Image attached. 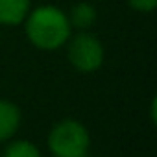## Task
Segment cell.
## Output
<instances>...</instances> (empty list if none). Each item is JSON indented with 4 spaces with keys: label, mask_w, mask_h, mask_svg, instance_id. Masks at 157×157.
Instances as JSON below:
<instances>
[{
    "label": "cell",
    "mask_w": 157,
    "mask_h": 157,
    "mask_svg": "<svg viewBox=\"0 0 157 157\" xmlns=\"http://www.w3.org/2000/svg\"><path fill=\"white\" fill-rule=\"evenodd\" d=\"M26 35L41 50H56L70 39V22L56 6H39L26 15Z\"/></svg>",
    "instance_id": "6da1fadb"
},
{
    "label": "cell",
    "mask_w": 157,
    "mask_h": 157,
    "mask_svg": "<svg viewBox=\"0 0 157 157\" xmlns=\"http://www.w3.org/2000/svg\"><path fill=\"white\" fill-rule=\"evenodd\" d=\"M48 148L56 157H78L87 153L89 133L76 120H63L52 128L48 135Z\"/></svg>",
    "instance_id": "7a4b0ae2"
},
{
    "label": "cell",
    "mask_w": 157,
    "mask_h": 157,
    "mask_svg": "<svg viewBox=\"0 0 157 157\" xmlns=\"http://www.w3.org/2000/svg\"><path fill=\"white\" fill-rule=\"evenodd\" d=\"M68 43V61L72 63V67L80 72H93L96 68L102 67L104 63V46L98 41V37H94L93 33L80 32L78 35H74Z\"/></svg>",
    "instance_id": "3957f363"
},
{
    "label": "cell",
    "mask_w": 157,
    "mask_h": 157,
    "mask_svg": "<svg viewBox=\"0 0 157 157\" xmlns=\"http://www.w3.org/2000/svg\"><path fill=\"white\" fill-rule=\"evenodd\" d=\"M30 13V0H0V24L17 26Z\"/></svg>",
    "instance_id": "277c9868"
},
{
    "label": "cell",
    "mask_w": 157,
    "mask_h": 157,
    "mask_svg": "<svg viewBox=\"0 0 157 157\" xmlns=\"http://www.w3.org/2000/svg\"><path fill=\"white\" fill-rule=\"evenodd\" d=\"M21 124V111L15 104L0 100V142L10 139Z\"/></svg>",
    "instance_id": "5b68a950"
},
{
    "label": "cell",
    "mask_w": 157,
    "mask_h": 157,
    "mask_svg": "<svg viewBox=\"0 0 157 157\" xmlns=\"http://www.w3.org/2000/svg\"><path fill=\"white\" fill-rule=\"evenodd\" d=\"M67 17H68L70 28H78L80 32H85V30H89L94 24V21H96V10L89 2H80V4H74L72 6L70 13Z\"/></svg>",
    "instance_id": "8992f818"
},
{
    "label": "cell",
    "mask_w": 157,
    "mask_h": 157,
    "mask_svg": "<svg viewBox=\"0 0 157 157\" xmlns=\"http://www.w3.org/2000/svg\"><path fill=\"white\" fill-rule=\"evenodd\" d=\"M2 157H41V153L35 148V144L28 140H17V142H11L4 150Z\"/></svg>",
    "instance_id": "52a82bcc"
},
{
    "label": "cell",
    "mask_w": 157,
    "mask_h": 157,
    "mask_svg": "<svg viewBox=\"0 0 157 157\" xmlns=\"http://www.w3.org/2000/svg\"><path fill=\"white\" fill-rule=\"evenodd\" d=\"M128 2L135 11H140V13H150L157 6V0H128Z\"/></svg>",
    "instance_id": "ba28073f"
},
{
    "label": "cell",
    "mask_w": 157,
    "mask_h": 157,
    "mask_svg": "<svg viewBox=\"0 0 157 157\" xmlns=\"http://www.w3.org/2000/svg\"><path fill=\"white\" fill-rule=\"evenodd\" d=\"M78 157H89V155L87 153H82V155H78Z\"/></svg>",
    "instance_id": "9c48e42d"
}]
</instances>
